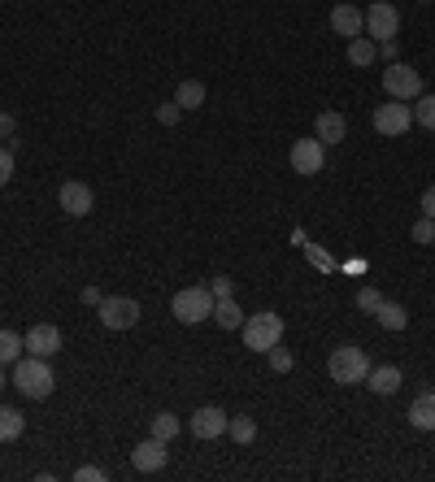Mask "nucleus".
<instances>
[{
  "instance_id": "b1692460",
  "label": "nucleus",
  "mask_w": 435,
  "mask_h": 482,
  "mask_svg": "<svg viewBox=\"0 0 435 482\" xmlns=\"http://www.w3.org/2000/svg\"><path fill=\"white\" fill-rule=\"evenodd\" d=\"M179 430H183V421L174 418V413H157V418H153V426H148V435H153V439H162V444H170Z\"/></svg>"
},
{
  "instance_id": "393cba45",
  "label": "nucleus",
  "mask_w": 435,
  "mask_h": 482,
  "mask_svg": "<svg viewBox=\"0 0 435 482\" xmlns=\"http://www.w3.org/2000/svg\"><path fill=\"white\" fill-rule=\"evenodd\" d=\"M227 435H231L235 444H253V439H257V421L248 418V413H244V418H231L227 421Z\"/></svg>"
},
{
  "instance_id": "a878e982",
  "label": "nucleus",
  "mask_w": 435,
  "mask_h": 482,
  "mask_svg": "<svg viewBox=\"0 0 435 482\" xmlns=\"http://www.w3.org/2000/svg\"><path fill=\"white\" fill-rule=\"evenodd\" d=\"M414 122H418L422 130H435V96H431V92L414 100Z\"/></svg>"
},
{
  "instance_id": "bb28decb",
  "label": "nucleus",
  "mask_w": 435,
  "mask_h": 482,
  "mask_svg": "<svg viewBox=\"0 0 435 482\" xmlns=\"http://www.w3.org/2000/svg\"><path fill=\"white\" fill-rule=\"evenodd\" d=\"M270 370H274V374H288V370H292V365H297V356L288 353V348H283V344H274V348H270Z\"/></svg>"
},
{
  "instance_id": "cd10ccee",
  "label": "nucleus",
  "mask_w": 435,
  "mask_h": 482,
  "mask_svg": "<svg viewBox=\"0 0 435 482\" xmlns=\"http://www.w3.org/2000/svg\"><path fill=\"white\" fill-rule=\"evenodd\" d=\"M409 235H414V244H422V248H427V244H435V218H427V213H422V218L414 222V230H409Z\"/></svg>"
},
{
  "instance_id": "72a5a7b5",
  "label": "nucleus",
  "mask_w": 435,
  "mask_h": 482,
  "mask_svg": "<svg viewBox=\"0 0 435 482\" xmlns=\"http://www.w3.org/2000/svg\"><path fill=\"white\" fill-rule=\"evenodd\" d=\"M305 253H309V261H314L318 270H331V257H327V253H322L318 244H305Z\"/></svg>"
},
{
  "instance_id": "f03ea898",
  "label": "nucleus",
  "mask_w": 435,
  "mask_h": 482,
  "mask_svg": "<svg viewBox=\"0 0 435 482\" xmlns=\"http://www.w3.org/2000/svg\"><path fill=\"white\" fill-rule=\"evenodd\" d=\"M327 374H331V383H339V386L366 383V374H370L366 348H357V344H339V348L331 353V361H327Z\"/></svg>"
},
{
  "instance_id": "4468645a",
  "label": "nucleus",
  "mask_w": 435,
  "mask_h": 482,
  "mask_svg": "<svg viewBox=\"0 0 435 482\" xmlns=\"http://www.w3.org/2000/svg\"><path fill=\"white\" fill-rule=\"evenodd\" d=\"M131 465L139 470V474H157L162 465H166V444L162 439H144V444H135V452H131Z\"/></svg>"
},
{
  "instance_id": "c9c22d12",
  "label": "nucleus",
  "mask_w": 435,
  "mask_h": 482,
  "mask_svg": "<svg viewBox=\"0 0 435 482\" xmlns=\"http://www.w3.org/2000/svg\"><path fill=\"white\" fill-rule=\"evenodd\" d=\"M101 300H105V291H101V287H83V304L101 309Z\"/></svg>"
},
{
  "instance_id": "4be33fe9",
  "label": "nucleus",
  "mask_w": 435,
  "mask_h": 482,
  "mask_svg": "<svg viewBox=\"0 0 435 482\" xmlns=\"http://www.w3.org/2000/svg\"><path fill=\"white\" fill-rule=\"evenodd\" d=\"M374 321H379L383 330H405V326H409V313H405L397 300H383V304H379V313H374Z\"/></svg>"
},
{
  "instance_id": "f257e3e1",
  "label": "nucleus",
  "mask_w": 435,
  "mask_h": 482,
  "mask_svg": "<svg viewBox=\"0 0 435 482\" xmlns=\"http://www.w3.org/2000/svg\"><path fill=\"white\" fill-rule=\"evenodd\" d=\"M13 386L27 395V400H48L53 391H57V374H53V365H48V356H22L18 365H13Z\"/></svg>"
},
{
  "instance_id": "20e7f679",
  "label": "nucleus",
  "mask_w": 435,
  "mask_h": 482,
  "mask_svg": "<svg viewBox=\"0 0 435 482\" xmlns=\"http://www.w3.org/2000/svg\"><path fill=\"white\" fill-rule=\"evenodd\" d=\"M170 313L183 321V326H197V321L213 318V291L209 287H183L170 300Z\"/></svg>"
},
{
  "instance_id": "39448f33",
  "label": "nucleus",
  "mask_w": 435,
  "mask_h": 482,
  "mask_svg": "<svg viewBox=\"0 0 435 482\" xmlns=\"http://www.w3.org/2000/svg\"><path fill=\"white\" fill-rule=\"evenodd\" d=\"M383 92L392 100H418L422 96V74L405 62H388V70H383Z\"/></svg>"
},
{
  "instance_id": "7ed1b4c3",
  "label": "nucleus",
  "mask_w": 435,
  "mask_h": 482,
  "mask_svg": "<svg viewBox=\"0 0 435 482\" xmlns=\"http://www.w3.org/2000/svg\"><path fill=\"white\" fill-rule=\"evenodd\" d=\"M239 335H244V348H253V353H270L274 344H283V318H279L274 309L248 313L244 326H239Z\"/></svg>"
},
{
  "instance_id": "9d476101",
  "label": "nucleus",
  "mask_w": 435,
  "mask_h": 482,
  "mask_svg": "<svg viewBox=\"0 0 435 482\" xmlns=\"http://www.w3.org/2000/svg\"><path fill=\"white\" fill-rule=\"evenodd\" d=\"M57 204L66 209L70 218H88V213L96 209V195H92V187H88V183L70 179V183H62V192H57Z\"/></svg>"
},
{
  "instance_id": "c756f323",
  "label": "nucleus",
  "mask_w": 435,
  "mask_h": 482,
  "mask_svg": "<svg viewBox=\"0 0 435 482\" xmlns=\"http://www.w3.org/2000/svg\"><path fill=\"white\" fill-rule=\"evenodd\" d=\"M13 179V148L9 144H0V187Z\"/></svg>"
},
{
  "instance_id": "4c0bfd02",
  "label": "nucleus",
  "mask_w": 435,
  "mask_h": 482,
  "mask_svg": "<svg viewBox=\"0 0 435 482\" xmlns=\"http://www.w3.org/2000/svg\"><path fill=\"white\" fill-rule=\"evenodd\" d=\"M422 213H427V218H435V187H427V192H422Z\"/></svg>"
},
{
  "instance_id": "7c9ffc66",
  "label": "nucleus",
  "mask_w": 435,
  "mask_h": 482,
  "mask_svg": "<svg viewBox=\"0 0 435 482\" xmlns=\"http://www.w3.org/2000/svg\"><path fill=\"white\" fill-rule=\"evenodd\" d=\"M209 291H213V300H227V295H235V283L227 274H218V278H209Z\"/></svg>"
},
{
  "instance_id": "473e14b6",
  "label": "nucleus",
  "mask_w": 435,
  "mask_h": 482,
  "mask_svg": "<svg viewBox=\"0 0 435 482\" xmlns=\"http://www.w3.org/2000/svg\"><path fill=\"white\" fill-rule=\"evenodd\" d=\"M74 478H79V482H105V470H96V465H79V470H74Z\"/></svg>"
},
{
  "instance_id": "a211bd4d",
  "label": "nucleus",
  "mask_w": 435,
  "mask_h": 482,
  "mask_svg": "<svg viewBox=\"0 0 435 482\" xmlns=\"http://www.w3.org/2000/svg\"><path fill=\"white\" fill-rule=\"evenodd\" d=\"M213 318H218V326H222V330H239L248 313L235 304V295H227V300H213Z\"/></svg>"
},
{
  "instance_id": "423d86ee",
  "label": "nucleus",
  "mask_w": 435,
  "mask_h": 482,
  "mask_svg": "<svg viewBox=\"0 0 435 482\" xmlns=\"http://www.w3.org/2000/svg\"><path fill=\"white\" fill-rule=\"evenodd\" d=\"M96 313H101L105 330H131L135 321H139V300H131V295H105Z\"/></svg>"
},
{
  "instance_id": "1a4fd4ad",
  "label": "nucleus",
  "mask_w": 435,
  "mask_h": 482,
  "mask_svg": "<svg viewBox=\"0 0 435 482\" xmlns=\"http://www.w3.org/2000/svg\"><path fill=\"white\" fill-rule=\"evenodd\" d=\"M288 161H292L297 174H322V165H327V148H322L318 135H314V139H297L292 153H288Z\"/></svg>"
},
{
  "instance_id": "6e6552de",
  "label": "nucleus",
  "mask_w": 435,
  "mask_h": 482,
  "mask_svg": "<svg viewBox=\"0 0 435 482\" xmlns=\"http://www.w3.org/2000/svg\"><path fill=\"white\" fill-rule=\"evenodd\" d=\"M409 127H414V104L388 100V104L374 109V130H379V135H405Z\"/></svg>"
},
{
  "instance_id": "ea45409f",
  "label": "nucleus",
  "mask_w": 435,
  "mask_h": 482,
  "mask_svg": "<svg viewBox=\"0 0 435 482\" xmlns=\"http://www.w3.org/2000/svg\"><path fill=\"white\" fill-rule=\"evenodd\" d=\"M422 4H431V0H422Z\"/></svg>"
},
{
  "instance_id": "5701e85b",
  "label": "nucleus",
  "mask_w": 435,
  "mask_h": 482,
  "mask_svg": "<svg viewBox=\"0 0 435 482\" xmlns=\"http://www.w3.org/2000/svg\"><path fill=\"white\" fill-rule=\"evenodd\" d=\"M174 104H179V109H201V104H205V83H197V79H183V83H179V92H174Z\"/></svg>"
},
{
  "instance_id": "58836bf2",
  "label": "nucleus",
  "mask_w": 435,
  "mask_h": 482,
  "mask_svg": "<svg viewBox=\"0 0 435 482\" xmlns=\"http://www.w3.org/2000/svg\"><path fill=\"white\" fill-rule=\"evenodd\" d=\"M0 386H4V365H0Z\"/></svg>"
},
{
  "instance_id": "9b49d317",
  "label": "nucleus",
  "mask_w": 435,
  "mask_h": 482,
  "mask_svg": "<svg viewBox=\"0 0 435 482\" xmlns=\"http://www.w3.org/2000/svg\"><path fill=\"white\" fill-rule=\"evenodd\" d=\"M22 344H27L31 356H57L62 353V330H57L53 321H35L31 330L22 335Z\"/></svg>"
},
{
  "instance_id": "c85d7f7f",
  "label": "nucleus",
  "mask_w": 435,
  "mask_h": 482,
  "mask_svg": "<svg viewBox=\"0 0 435 482\" xmlns=\"http://www.w3.org/2000/svg\"><path fill=\"white\" fill-rule=\"evenodd\" d=\"M379 304H383L379 287H357V309H362V313H379Z\"/></svg>"
},
{
  "instance_id": "ddd939ff",
  "label": "nucleus",
  "mask_w": 435,
  "mask_h": 482,
  "mask_svg": "<svg viewBox=\"0 0 435 482\" xmlns=\"http://www.w3.org/2000/svg\"><path fill=\"white\" fill-rule=\"evenodd\" d=\"M331 31L344 35V39L366 35V13H362L357 4H335V9H331Z\"/></svg>"
},
{
  "instance_id": "412c9836",
  "label": "nucleus",
  "mask_w": 435,
  "mask_h": 482,
  "mask_svg": "<svg viewBox=\"0 0 435 482\" xmlns=\"http://www.w3.org/2000/svg\"><path fill=\"white\" fill-rule=\"evenodd\" d=\"M348 62H353V65H374V62H379V44H374L370 35L348 39Z\"/></svg>"
},
{
  "instance_id": "dca6fc26",
  "label": "nucleus",
  "mask_w": 435,
  "mask_h": 482,
  "mask_svg": "<svg viewBox=\"0 0 435 482\" xmlns=\"http://www.w3.org/2000/svg\"><path fill=\"white\" fill-rule=\"evenodd\" d=\"M401 370L397 365H370V374H366V386L374 391V395H397L401 391Z\"/></svg>"
},
{
  "instance_id": "2f4dec72",
  "label": "nucleus",
  "mask_w": 435,
  "mask_h": 482,
  "mask_svg": "<svg viewBox=\"0 0 435 482\" xmlns=\"http://www.w3.org/2000/svg\"><path fill=\"white\" fill-rule=\"evenodd\" d=\"M179 113H183V109H179L174 100H170V104H157V122H162V127H174V122H179Z\"/></svg>"
},
{
  "instance_id": "0eeeda50",
  "label": "nucleus",
  "mask_w": 435,
  "mask_h": 482,
  "mask_svg": "<svg viewBox=\"0 0 435 482\" xmlns=\"http://www.w3.org/2000/svg\"><path fill=\"white\" fill-rule=\"evenodd\" d=\"M401 31V13H397V4L392 0H374L366 9V35L374 44H383V39H397Z\"/></svg>"
},
{
  "instance_id": "2eb2a0df",
  "label": "nucleus",
  "mask_w": 435,
  "mask_h": 482,
  "mask_svg": "<svg viewBox=\"0 0 435 482\" xmlns=\"http://www.w3.org/2000/svg\"><path fill=\"white\" fill-rule=\"evenodd\" d=\"M314 135L322 139V148H335V144H344V139H348V122H344V113H335V109L318 113V122H314Z\"/></svg>"
},
{
  "instance_id": "f3484780",
  "label": "nucleus",
  "mask_w": 435,
  "mask_h": 482,
  "mask_svg": "<svg viewBox=\"0 0 435 482\" xmlns=\"http://www.w3.org/2000/svg\"><path fill=\"white\" fill-rule=\"evenodd\" d=\"M409 426H414V430H435V391H422V395L409 404Z\"/></svg>"
},
{
  "instance_id": "6ab92c4d",
  "label": "nucleus",
  "mask_w": 435,
  "mask_h": 482,
  "mask_svg": "<svg viewBox=\"0 0 435 482\" xmlns=\"http://www.w3.org/2000/svg\"><path fill=\"white\" fill-rule=\"evenodd\" d=\"M22 430H27V418H22L18 409L0 404V444H13V439H22Z\"/></svg>"
},
{
  "instance_id": "aec40b11",
  "label": "nucleus",
  "mask_w": 435,
  "mask_h": 482,
  "mask_svg": "<svg viewBox=\"0 0 435 482\" xmlns=\"http://www.w3.org/2000/svg\"><path fill=\"white\" fill-rule=\"evenodd\" d=\"M27 356V344L18 330H0V365H18Z\"/></svg>"
},
{
  "instance_id": "f8f14e48",
  "label": "nucleus",
  "mask_w": 435,
  "mask_h": 482,
  "mask_svg": "<svg viewBox=\"0 0 435 482\" xmlns=\"http://www.w3.org/2000/svg\"><path fill=\"white\" fill-rule=\"evenodd\" d=\"M227 413L218 409V404H205V409H197L192 418H188V426H192V435L197 439H222L227 435Z\"/></svg>"
},
{
  "instance_id": "f704fd0d",
  "label": "nucleus",
  "mask_w": 435,
  "mask_h": 482,
  "mask_svg": "<svg viewBox=\"0 0 435 482\" xmlns=\"http://www.w3.org/2000/svg\"><path fill=\"white\" fill-rule=\"evenodd\" d=\"M13 130H18L13 113H0V144H9V139H13Z\"/></svg>"
},
{
  "instance_id": "e433bc0d",
  "label": "nucleus",
  "mask_w": 435,
  "mask_h": 482,
  "mask_svg": "<svg viewBox=\"0 0 435 482\" xmlns=\"http://www.w3.org/2000/svg\"><path fill=\"white\" fill-rule=\"evenodd\" d=\"M379 57H383V62H397V39H383V44H379Z\"/></svg>"
}]
</instances>
